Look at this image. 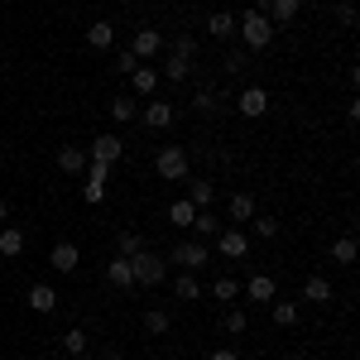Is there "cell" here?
<instances>
[{
	"mask_svg": "<svg viewBox=\"0 0 360 360\" xmlns=\"http://www.w3.org/2000/svg\"><path fill=\"white\" fill-rule=\"evenodd\" d=\"M236 34H240V49L259 53V49H269V44H274L278 29L269 25V15H264V10H245V15H236Z\"/></svg>",
	"mask_w": 360,
	"mask_h": 360,
	"instance_id": "cell-1",
	"label": "cell"
},
{
	"mask_svg": "<svg viewBox=\"0 0 360 360\" xmlns=\"http://www.w3.org/2000/svg\"><path fill=\"white\" fill-rule=\"evenodd\" d=\"M130 269H135L139 288H159V283L168 278V259L154 255V250H139V255H130Z\"/></svg>",
	"mask_w": 360,
	"mask_h": 360,
	"instance_id": "cell-2",
	"label": "cell"
},
{
	"mask_svg": "<svg viewBox=\"0 0 360 360\" xmlns=\"http://www.w3.org/2000/svg\"><path fill=\"white\" fill-rule=\"evenodd\" d=\"M154 168H159V178H164V183H183V178H188V168H193V159H188V149L164 144V149L154 154Z\"/></svg>",
	"mask_w": 360,
	"mask_h": 360,
	"instance_id": "cell-3",
	"label": "cell"
},
{
	"mask_svg": "<svg viewBox=\"0 0 360 360\" xmlns=\"http://www.w3.org/2000/svg\"><path fill=\"white\" fill-rule=\"evenodd\" d=\"M168 264H178V269H188V274H193V269H202V264H207V259H212V245H207V240H178V245L168 250L164 255Z\"/></svg>",
	"mask_w": 360,
	"mask_h": 360,
	"instance_id": "cell-4",
	"label": "cell"
},
{
	"mask_svg": "<svg viewBox=\"0 0 360 360\" xmlns=\"http://www.w3.org/2000/svg\"><path fill=\"white\" fill-rule=\"evenodd\" d=\"M111 183V164H86V173H82V202H91V207H101L106 202V188Z\"/></svg>",
	"mask_w": 360,
	"mask_h": 360,
	"instance_id": "cell-5",
	"label": "cell"
},
{
	"mask_svg": "<svg viewBox=\"0 0 360 360\" xmlns=\"http://www.w3.org/2000/svg\"><path fill=\"white\" fill-rule=\"evenodd\" d=\"M164 34L159 29H135V39H130V53H135V63H149V58H159L164 53Z\"/></svg>",
	"mask_w": 360,
	"mask_h": 360,
	"instance_id": "cell-6",
	"label": "cell"
},
{
	"mask_svg": "<svg viewBox=\"0 0 360 360\" xmlns=\"http://www.w3.org/2000/svg\"><path fill=\"white\" fill-rule=\"evenodd\" d=\"M217 255L221 259H245L250 255V240L240 226H226V231H217Z\"/></svg>",
	"mask_w": 360,
	"mask_h": 360,
	"instance_id": "cell-7",
	"label": "cell"
},
{
	"mask_svg": "<svg viewBox=\"0 0 360 360\" xmlns=\"http://www.w3.org/2000/svg\"><path fill=\"white\" fill-rule=\"evenodd\" d=\"M120 154H125V139H120V135H96V139H91V149H86L91 164H115Z\"/></svg>",
	"mask_w": 360,
	"mask_h": 360,
	"instance_id": "cell-8",
	"label": "cell"
},
{
	"mask_svg": "<svg viewBox=\"0 0 360 360\" xmlns=\"http://www.w3.org/2000/svg\"><path fill=\"white\" fill-rule=\"evenodd\" d=\"M236 111L245 115V120H259V115L269 111V91H264V86H245V91L236 96Z\"/></svg>",
	"mask_w": 360,
	"mask_h": 360,
	"instance_id": "cell-9",
	"label": "cell"
},
{
	"mask_svg": "<svg viewBox=\"0 0 360 360\" xmlns=\"http://www.w3.org/2000/svg\"><path fill=\"white\" fill-rule=\"evenodd\" d=\"M49 264H53L58 274H72V269L82 264V250L72 245V240H58V245L49 250Z\"/></svg>",
	"mask_w": 360,
	"mask_h": 360,
	"instance_id": "cell-10",
	"label": "cell"
},
{
	"mask_svg": "<svg viewBox=\"0 0 360 360\" xmlns=\"http://www.w3.org/2000/svg\"><path fill=\"white\" fill-rule=\"evenodd\" d=\"M144 125H149V130H168V125H173V106H168V101H159V96H149V101H144Z\"/></svg>",
	"mask_w": 360,
	"mask_h": 360,
	"instance_id": "cell-11",
	"label": "cell"
},
{
	"mask_svg": "<svg viewBox=\"0 0 360 360\" xmlns=\"http://www.w3.org/2000/svg\"><path fill=\"white\" fill-rule=\"evenodd\" d=\"M183 183H188V202H193L197 212H207L217 202V183L212 178H183Z\"/></svg>",
	"mask_w": 360,
	"mask_h": 360,
	"instance_id": "cell-12",
	"label": "cell"
},
{
	"mask_svg": "<svg viewBox=\"0 0 360 360\" xmlns=\"http://www.w3.org/2000/svg\"><path fill=\"white\" fill-rule=\"evenodd\" d=\"M298 10H303V0H264V15H269V25H274V29L293 25Z\"/></svg>",
	"mask_w": 360,
	"mask_h": 360,
	"instance_id": "cell-13",
	"label": "cell"
},
{
	"mask_svg": "<svg viewBox=\"0 0 360 360\" xmlns=\"http://www.w3.org/2000/svg\"><path fill=\"white\" fill-rule=\"evenodd\" d=\"M154 91H159V72H154V68H144V63H139L135 72H130V96H144V101H149V96H154Z\"/></svg>",
	"mask_w": 360,
	"mask_h": 360,
	"instance_id": "cell-14",
	"label": "cell"
},
{
	"mask_svg": "<svg viewBox=\"0 0 360 360\" xmlns=\"http://www.w3.org/2000/svg\"><path fill=\"white\" fill-rule=\"evenodd\" d=\"M86 164H91V159H86V149H72V144H63V149H58V168H63V173L82 178Z\"/></svg>",
	"mask_w": 360,
	"mask_h": 360,
	"instance_id": "cell-15",
	"label": "cell"
},
{
	"mask_svg": "<svg viewBox=\"0 0 360 360\" xmlns=\"http://www.w3.org/2000/svg\"><path fill=\"white\" fill-rule=\"evenodd\" d=\"M226 217H231L236 226L255 221V197H250V193H231V202H226Z\"/></svg>",
	"mask_w": 360,
	"mask_h": 360,
	"instance_id": "cell-16",
	"label": "cell"
},
{
	"mask_svg": "<svg viewBox=\"0 0 360 360\" xmlns=\"http://www.w3.org/2000/svg\"><path fill=\"white\" fill-rule=\"evenodd\" d=\"M240 293H245L250 303H274V293H278V288H274V278H269V274H255V278L245 283V288H240Z\"/></svg>",
	"mask_w": 360,
	"mask_h": 360,
	"instance_id": "cell-17",
	"label": "cell"
},
{
	"mask_svg": "<svg viewBox=\"0 0 360 360\" xmlns=\"http://www.w3.org/2000/svg\"><path fill=\"white\" fill-rule=\"evenodd\" d=\"M303 298H307V303H317V307H327V303L336 298V293H332V283H327L322 274H307V283H303Z\"/></svg>",
	"mask_w": 360,
	"mask_h": 360,
	"instance_id": "cell-18",
	"label": "cell"
},
{
	"mask_svg": "<svg viewBox=\"0 0 360 360\" xmlns=\"http://www.w3.org/2000/svg\"><path fill=\"white\" fill-rule=\"evenodd\" d=\"M25 303L34 307V312H53V307H58V293H53V283H34V288L25 293Z\"/></svg>",
	"mask_w": 360,
	"mask_h": 360,
	"instance_id": "cell-19",
	"label": "cell"
},
{
	"mask_svg": "<svg viewBox=\"0 0 360 360\" xmlns=\"http://www.w3.org/2000/svg\"><path fill=\"white\" fill-rule=\"evenodd\" d=\"M106 278H111V288H135V269H130V259L115 255L111 264H106Z\"/></svg>",
	"mask_w": 360,
	"mask_h": 360,
	"instance_id": "cell-20",
	"label": "cell"
},
{
	"mask_svg": "<svg viewBox=\"0 0 360 360\" xmlns=\"http://www.w3.org/2000/svg\"><path fill=\"white\" fill-rule=\"evenodd\" d=\"M207 29H212L217 44H226V39H236V15H231V10H217V15L207 20Z\"/></svg>",
	"mask_w": 360,
	"mask_h": 360,
	"instance_id": "cell-21",
	"label": "cell"
},
{
	"mask_svg": "<svg viewBox=\"0 0 360 360\" xmlns=\"http://www.w3.org/2000/svg\"><path fill=\"white\" fill-rule=\"evenodd\" d=\"M159 77H168V82H188V77H193V58L168 53V63H164V72H159Z\"/></svg>",
	"mask_w": 360,
	"mask_h": 360,
	"instance_id": "cell-22",
	"label": "cell"
},
{
	"mask_svg": "<svg viewBox=\"0 0 360 360\" xmlns=\"http://www.w3.org/2000/svg\"><path fill=\"white\" fill-rule=\"evenodd\" d=\"M173 298H178V303H197V298H202V288H197V278L188 274V269L173 278Z\"/></svg>",
	"mask_w": 360,
	"mask_h": 360,
	"instance_id": "cell-23",
	"label": "cell"
},
{
	"mask_svg": "<svg viewBox=\"0 0 360 360\" xmlns=\"http://www.w3.org/2000/svg\"><path fill=\"white\" fill-rule=\"evenodd\" d=\"M86 44H91V49H111L115 44V25L111 20H96V25L86 29Z\"/></svg>",
	"mask_w": 360,
	"mask_h": 360,
	"instance_id": "cell-24",
	"label": "cell"
},
{
	"mask_svg": "<svg viewBox=\"0 0 360 360\" xmlns=\"http://www.w3.org/2000/svg\"><path fill=\"white\" fill-rule=\"evenodd\" d=\"M269 312H274V327H298V303L274 298V303H269Z\"/></svg>",
	"mask_w": 360,
	"mask_h": 360,
	"instance_id": "cell-25",
	"label": "cell"
},
{
	"mask_svg": "<svg viewBox=\"0 0 360 360\" xmlns=\"http://www.w3.org/2000/svg\"><path fill=\"white\" fill-rule=\"evenodd\" d=\"M0 255H5V259H15V255H25V231H15V226H5V231H0Z\"/></svg>",
	"mask_w": 360,
	"mask_h": 360,
	"instance_id": "cell-26",
	"label": "cell"
},
{
	"mask_svg": "<svg viewBox=\"0 0 360 360\" xmlns=\"http://www.w3.org/2000/svg\"><path fill=\"white\" fill-rule=\"evenodd\" d=\"M193 217H197V207L188 202V197H178V202L168 207V221L178 226V231H188V226H193Z\"/></svg>",
	"mask_w": 360,
	"mask_h": 360,
	"instance_id": "cell-27",
	"label": "cell"
},
{
	"mask_svg": "<svg viewBox=\"0 0 360 360\" xmlns=\"http://www.w3.org/2000/svg\"><path fill=\"white\" fill-rule=\"evenodd\" d=\"M188 231H197V240H217V231H221V221H217L212 212H197Z\"/></svg>",
	"mask_w": 360,
	"mask_h": 360,
	"instance_id": "cell-28",
	"label": "cell"
},
{
	"mask_svg": "<svg viewBox=\"0 0 360 360\" xmlns=\"http://www.w3.org/2000/svg\"><path fill=\"white\" fill-rule=\"evenodd\" d=\"M115 250L130 259V255H139V250H149V240H144L139 231H120V236H115Z\"/></svg>",
	"mask_w": 360,
	"mask_h": 360,
	"instance_id": "cell-29",
	"label": "cell"
},
{
	"mask_svg": "<svg viewBox=\"0 0 360 360\" xmlns=\"http://www.w3.org/2000/svg\"><path fill=\"white\" fill-rule=\"evenodd\" d=\"M193 111H197V115H217V111H221V96H212V86H197Z\"/></svg>",
	"mask_w": 360,
	"mask_h": 360,
	"instance_id": "cell-30",
	"label": "cell"
},
{
	"mask_svg": "<svg viewBox=\"0 0 360 360\" xmlns=\"http://www.w3.org/2000/svg\"><path fill=\"white\" fill-rule=\"evenodd\" d=\"M168 327H173V317H168L164 307H149V312H144V332L149 336H164Z\"/></svg>",
	"mask_w": 360,
	"mask_h": 360,
	"instance_id": "cell-31",
	"label": "cell"
},
{
	"mask_svg": "<svg viewBox=\"0 0 360 360\" xmlns=\"http://www.w3.org/2000/svg\"><path fill=\"white\" fill-rule=\"evenodd\" d=\"M86 346H91V341H86V332H82V327H72V332L63 336V351H68L72 360H82V356H86Z\"/></svg>",
	"mask_w": 360,
	"mask_h": 360,
	"instance_id": "cell-32",
	"label": "cell"
},
{
	"mask_svg": "<svg viewBox=\"0 0 360 360\" xmlns=\"http://www.w3.org/2000/svg\"><path fill=\"white\" fill-rule=\"evenodd\" d=\"M111 115H115V120H139V96H115Z\"/></svg>",
	"mask_w": 360,
	"mask_h": 360,
	"instance_id": "cell-33",
	"label": "cell"
},
{
	"mask_svg": "<svg viewBox=\"0 0 360 360\" xmlns=\"http://www.w3.org/2000/svg\"><path fill=\"white\" fill-rule=\"evenodd\" d=\"M212 298H217V303H236V298H240V283H236V278H217V283H212Z\"/></svg>",
	"mask_w": 360,
	"mask_h": 360,
	"instance_id": "cell-34",
	"label": "cell"
},
{
	"mask_svg": "<svg viewBox=\"0 0 360 360\" xmlns=\"http://www.w3.org/2000/svg\"><path fill=\"white\" fill-rule=\"evenodd\" d=\"M332 259L336 264H356V236H341L332 245Z\"/></svg>",
	"mask_w": 360,
	"mask_h": 360,
	"instance_id": "cell-35",
	"label": "cell"
},
{
	"mask_svg": "<svg viewBox=\"0 0 360 360\" xmlns=\"http://www.w3.org/2000/svg\"><path fill=\"white\" fill-rule=\"evenodd\" d=\"M221 327H226V332H231V336H240V332H245V327H250V317H245V312H240V307H231V312H226V317H221Z\"/></svg>",
	"mask_w": 360,
	"mask_h": 360,
	"instance_id": "cell-36",
	"label": "cell"
},
{
	"mask_svg": "<svg viewBox=\"0 0 360 360\" xmlns=\"http://www.w3.org/2000/svg\"><path fill=\"white\" fill-rule=\"evenodd\" d=\"M168 53H178V58H197V39H193V34H178Z\"/></svg>",
	"mask_w": 360,
	"mask_h": 360,
	"instance_id": "cell-37",
	"label": "cell"
},
{
	"mask_svg": "<svg viewBox=\"0 0 360 360\" xmlns=\"http://www.w3.org/2000/svg\"><path fill=\"white\" fill-rule=\"evenodd\" d=\"M245 63H250V49H231L226 53V72H245Z\"/></svg>",
	"mask_w": 360,
	"mask_h": 360,
	"instance_id": "cell-38",
	"label": "cell"
},
{
	"mask_svg": "<svg viewBox=\"0 0 360 360\" xmlns=\"http://www.w3.org/2000/svg\"><path fill=\"white\" fill-rule=\"evenodd\" d=\"M255 236H259V240H274L278 221H274V217H255Z\"/></svg>",
	"mask_w": 360,
	"mask_h": 360,
	"instance_id": "cell-39",
	"label": "cell"
},
{
	"mask_svg": "<svg viewBox=\"0 0 360 360\" xmlns=\"http://www.w3.org/2000/svg\"><path fill=\"white\" fill-rule=\"evenodd\" d=\"M336 20H341L346 29L356 25V0H341V10H336Z\"/></svg>",
	"mask_w": 360,
	"mask_h": 360,
	"instance_id": "cell-40",
	"label": "cell"
},
{
	"mask_svg": "<svg viewBox=\"0 0 360 360\" xmlns=\"http://www.w3.org/2000/svg\"><path fill=\"white\" fill-rule=\"evenodd\" d=\"M139 63H135V53H130V49H125V53L115 58V72H125V77H130V72H135Z\"/></svg>",
	"mask_w": 360,
	"mask_h": 360,
	"instance_id": "cell-41",
	"label": "cell"
},
{
	"mask_svg": "<svg viewBox=\"0 0 360 360\" xmlns=\"http://www.w3.org/2000/svg\"><path fill=\"white\" fill-rule=\"evenodd\" d=\"M212 360H240V356H236L231 346H217V351H212Z\"/></svg>",
	"mask_w": 360,
	"mask_h": 360,
	"instance_id": "cell-42",
	"label": "cell"
},
{
	"mask_svg": "<svg viewBox=\"0 0 360 360\" xmlns=\"http://www.w3.org/2000/svg\"><path fill=\"white\" fill-rule=\"evenodd\" d=\"M101 360H120V346H106V351H101Z\"/></svg>",
	"mask_w": 360,
	"mask_h": 360,
	"instance_id": "cell-43",
	"label": "cell"
},
{
	"mask_svg": "<svg viewBox=\"0 0 360 360\" xmlns=\"http://www.w3.org/2000/svg\"><path fill=\"white\" fill-rule=\"evenodd\" d=\"M5 217H10V202H5V197H0V226H5Z\"/></svg>",
	"mask_w": 360,
	"mask_h": 360,
	"instance_id": "cell-44",
	"label": "cell"
},
{
	"mask_svg": "<svg viewBox=\"0 0 360 360\" xmlns=\"http://www.w3.org/2000/svg\"><path fill=\"white\" fill-rule=\"evenodd\" d=\"M20 360H25V356H20Z\"/></svg>",
	"mask_w": 360,
	"mask_h": 360,
	"instance_id": "cell-45",
	"label": "cell"
}]
</instances>
